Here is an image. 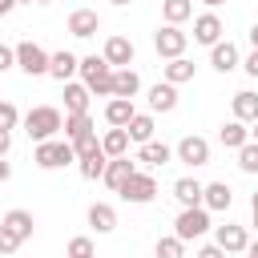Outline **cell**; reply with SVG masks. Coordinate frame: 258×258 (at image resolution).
I'll return each mask as SVG.
<instances>
[{
  "label": "cell",
  "instance_id": "obj_1",
  "mask_svg": "<svg viewBox=\"0 0 258 258\" xmlns=\"http://www.w3.org/2000/svg\"><path fill=\"white\" fill-rule=\"evenodd\" d=\"M24 133L40 145V141H52L56 133H60V125H64V117H60V109H52V105H36V109H28L24 117Z\"/></svg>",
  "mask_w": 258,
  "mask_h": 258
},
{
  "label": "cell",
  "instance_id": "obj_2",
  "mask_svg": "<svg viewBox=\"0 0 258 258\" xmlns=\"http://www.w3.org/2000/svg\"><path fill=\"white\" fill-rule=\"evenodd\" d=\"M81 77H85V89L89 93H97V97H113V69L105 64V56H81V69H77Z\"/></svg>",
  "mask_w": 258,
  "mask_h": 258
},
{
  "label": "cell",
  "instance_id": "obj_3",
  "mask_svg": "<svg viewBox=\"0 0 258 258\" xmlns=\"http://www.w3.org/2000/svg\"><path fill=\"white\" fill-rule=\"evenodd\" d=\"M32 161H36L40 169H64V165L77 161V149H73L64 137H52V141H40V145L32 149Z\"/></svg>",
  "mask_w": 258,
  "mask_h": 258
},
{
  "label": "cell",
  "instance_id": "obj_4",
  "mask_svg": "<svg viewBox=\"0 0 258 258\" xmlns=\"http://www.w3.org/2000/svg\"><path fill=\"white\" fill-rule=\"evenodd\" d=\"M206 230H210V210L206 206H189V210H181L173 218V238H181V242H194Z\"/></svg>",
  "mask_w": 258,
  "mask_h": 258
},
{
  "label": "cell",
  "instance_id": "obj_5",
  "mask_svg": "<svg viewBox=\"0 0 258 258\" xmlns=\"http://www.w3.org/2000/svg\"><path fill=\"white\" fill-rule=\"evenodd\" d=\"M16 69L28 77H48V52L36 40H20L16 44Z\"/></svg>",
  "mask_w": 258,
  "mask_h": 258
},
{
  "label": "cell",
  "instance_id": "obj_6",
  "mask_svg": "<svg viewBox=\"0 0 258 258\" xmlns=\"http://www.w3.org/2000/svg\"><path fill=\"white\" fill-rule=\"evenodd\" d=\"M185 44H189V36H185L181 28H173V24H161V28L153 32V48H157V56H165V60L185 56Z\"/></svg>",
  "mask_w": 258,
  "mask_h": 258
},
{
  "label": "cell",
  "instance_id": "obj_7",
  "mask_svg": "<svg viewBox=\"0 0 258 258\" xmlns=\"http://www.w3.org/2000/svg\"><path fill=\"white\" fill-rule=\"evenodd\" d=\"M117 194H121V202L145 206V202H153V198H157V181H153V173H141V169H137V173L117 189Z\"/></svg>",
  "mask_w": 258,
  "mask_h": 258
},
{
  "label": "cell",
  "instance_id": "obj_8",
  "mask_svg": "<svg viewBox=\"0 0 258 258\" xmlns=\"http://www.w3.org/2000/svg\"><path fill=\"white\" fill-rule=\"evenodd\" d=\"M173 157L177 161H185V165H210V141L206 137H198V133H189V137H181L177 145H173Z\"/></svg>",
  "mask_w": 258,
  "mask_h": 258
},
{
  "label": "cell",
  "instance_id": "obj_9",
  "mask_svg": "<svg viewBox=\"0 0 258 258\" xmlns=\"http://www.w3.org/2000/svg\"><path fill=\"white\" fill-rule=\"evenodd\" d=\"M214 246H222L226 254H246V246H250V234H246V226H234V222H226V226H214Z\"/></svg>",
  "mask_w": 258,
  "mask_h": 258
},
{
  "label": "cell",
  "instance_id": "obj_10",
  "mask_svg": "<svg viewBox=\"0 0 258 258\" xmlns=\"http://www.w3.org/2000/svg\"><path fill=\"white\" fill-rule=\"evenodd\" d=\"M101 56H105V64H109V69H129V64H133V56H137V48H133V40H129V36H109Z\"/></svg>",
  "mask_w": 258,
  "mask_h": 258
},
{
  "label": "cell",
  "instance_id": "obj_11",
  "mask_svg": "<svg viewBox=\"0 0 258 258\" xmlns=\"http://www.w3.org/2000/svg\"><path fill=\"white\" fill-rule=\"evenodd\" d=\"M133 173H137V161H133V157L125 153V157H109V165H105L101 181H105V185H109V189L117 194V189H121V185H125V181H129Z\"/></svg>",
  "mask_w": 258,
  "mask_h": 258
},
{
  "label": "cell",
  "instance_id": "obj_12",
  "mask_svg": "<svg viewBox=\"0 0 258 258\" xmlns=\"http://www.w3.org/2000/svg\"><path fill=\"white\" fill-rule=\"evenodd\" d=\"M97 28H101V16H97L93 8H73V12H69V32H73L77 40L97 36Z\"/></svg>",
  "mask_w": 258,
  "mask_h": 258
},
{
  "label": "cell",
  "instance_id": "obj_13",
  "mask_svg": "<svg viewBox=\"0 0 258 258\" xmlns=\"http://www.w3.org/2000/svg\"><path fill=\"white\" fill-rule=\"evenodd\" d=\"M194 40L214 48V44L222 40V16H218V12H202V16L194 20Z\"/></svg>",
  "mask_w": 258,
  "mask_h": 258
},
{
  "label": "cell",
  "instance_id": "obj_14",
  "mask_svg": "<svg viewBox=\"0 0 258 258\" xmlns=\"http://www.w3.org/2000/svg\"><path fill=\"white\" fill-rule=\"evenodd\" d=\"M77 69H81V60H77L69 48L48 52V77H52V81H60V85H64V81H73V73H77Z\"/></svg>",
  "mask_w": 258,
  "mask_h": 258
},
{
  "label": "cell",
  "instance_id": "obj_15",
  "mask_svg": "<svg viewBox=\"0 0 258 258\" xmlns=\"http://www.w3.org/2000/svg\"><path fill=\"white\" fill-rule=\"evenodd\" d=\"M173 109H177V85L157 81L149 89V113H173Z\"/></svg>",
  "mask_w": 258,
  "mask_h": 258
},
{
  "label": "cell",
  "instance_id": "obj_16",
  "mask_svg": "<svg viewBox=\"0 0 258 258\" xmlns=\"http://www.w3.org/2000/svg\"><path fill=\"white\" fill-rule=\"evenodd\" d=\"M202 206L214 214V210H230L234 206V189L226 185V181H210V185H202Z\"/></svg>",
  "mask_w": 258,
  "mask_h": 258
},
{
  "label": "cell",
  "instance_id": "obj_17",
  "mask_svg": "<svg viewBox=\"0 0 258 258\" xmlns=\"http://www.w3.org/2000/svg\"><path fill=\"white\" fill-rule=\"evenodd\" d=\"M0 226H4V230H8V234H12L16 242H28V238H32V226H36V222H32V214H28V210H8V214L0 218Z\"/></svg>",
  "mask_w": 258,
  "mask_h": 258
},
{
  "label": "cell",
  "instance_id": "obj_18",
  "mask_svg": "<svg viewBox=\"0 0 258 258\" xmlns=\"http://www.w3.org/2000/svg\"><path fill=\"white\" fill-rule=\"evenodd\" d=\"M133 117H137L133 101H125V97H109V105H105V121H109V129H125Z\"/></svg>",
  "mask_w": 258,
  "mask_h": 258
},
{
  "label": "cell",
  "instance_id": "obj_19",
  "mask_svg": "<svg viewBox=\"0 0 258 258\" xmlns=\"http://www.w3.org/2000/svg\"><path fill=\"white\" fill-rule=\"evenodd\" d=\"M64 141L69 145H77V141H85V137H93V117L89 113H64Z\"/></svg>",
  "mask_w": 258,
  "mask_h": 258
},
{
  "label": "cell",
  "instance_id": "obj_20",
  "mask_svg": "<svg viewBox=\"0 0 258 258\" xmlns=\"http://www.w3.org/2000/svg\"><path fill=\"white\" fill-rule=\"evenodd\" d=\"M230 109H234V121H242V125H254V121H258V93H250V89L234 93Z\"/></svg>",
  "mask_w": 258,
  "mask_h": 258
},
{
  "label": "cell",
  "instance_id": "obj_21",
  "mask_svg": "<svg viewBox=\"0 0 258 258\" xmlns=\"http://www.w3.org/2000/svg\"><path fill=\"white\" fill-rule=\"evenodd\" d=\"M210 64H214L218 73H234V69H238V44H234V40H218V44L210 48Z\"/></svg>",
  "mask_w": 258,
  "mask_h": 258
},
{
  "label": "cell",
  "instance_id": "obj_22",
  "mask_svg": "<svg viewBox=\"0 0 258 258\" xmlns=\"http://www.w3.org/2000/svg\"><path fill=\"white\" fill-rule=\"evenodd\" d=\"M89 226H93L97 234H113V230H117V210H113L109 202H93V206H89Z\"/></svg>",
  "mask_w": 258,
  "mask_h": 258
},
{
  "label": "cell",
  "instance_id": "obj_23",
  "mask_svg": "<svg viewBox=\"0 0 258 258\" xmlns=\"http://www.w3.org/2000/svg\"><path fill=\"white\" fill-rule=\"evenodd\" d=\"M137 93H141V77H137L133 69H113V97L133 101Z\"/></svg>",
  "mask_w": 258,
  "mask_h": 258
},
{
  "label": "cell",
  "instance_id": "obj_24",
  "mask_svg": "<svg viewBox=\"0 0 258 258\" xmlns=\"http://www.w3.org/2000/svg\"><path fill=\"white\" fill-rule=\"evenodd\" d=\"M173 198H177L181 210L202 206V181H198V177H177V181H173Z\"/></svg>",
  "mask_w": 258,
  "mask_h": 258
},
{
  "label": "cell",
  "instance_id": "obj_25",
  "mask_svg": "<svg viewBox=\"0 0 258 258\" xmlns=\"http://www.w3.org/2000/svg\"><path fill=\"white\" fill-rule=\"evenodd\" d=\"M133 161H145V165H169V161H173V149H169L165 141H145V145L137 149Z\"/></svg>",
  "mask_w": 258,
  "mask_h": 258
},
{
  "label": "cell",
  "instance_id": "obj_26",
  "mask_svg": "<svg viewBox=\"0 0 258 258\" xmlns=\"http://www.w3.org/2000/svg\"><path fill=\"white\" fill-rule=\"evenodd\" d=\"M89 89L77 81H64V113H89Z\"/></svg>",
  "mask_w": 258,
  "mask_h": 258
},
{
  "label": "cell",
  "instance_id": "obj_27",
  "mask_svg": "<svg viewBox=\"0 0 258 258\" xmlns=\"http://www.w3.org/2000/svg\"><path fill=\"white\" fill-rule=\"evenodd\" d=\"M218 141H222L226 149H242V145L250 141V129H246L242 121H234V117H230V121H226V125L218 129Z\"/></svg>",
  "mask_w": 258,
  "mask_h": 258
},
{
  "label": "cell",
  "instance_id": "obj_28",
  "mask_svg": "<svg viewBox=\"0 0 258 258\" xmlns=\"http://www.w3.org/2000/svg\"><path fill=\"white\" fill-rule=\"evenodd\" d=\"M77 161H81V177H85V181H97V177L105 173V165H109V157H105V149H101V145H97L93 153H81Z\"/></svg>",
  "mask_w": 258,
  "mask_h": 258
},
{
  "label": "cell",
  "instance_id": "obj_29",
  "mask_svg": "<svg viewBox=\"0 0 258 258\" xmlns=\"http://www.w3.org/2000/svg\"><path fill=\"white\" fill-rule=\"evenodd\" d=\"M161 73H165V81H169V85H185V81H194L198 64H194L189 56H177V60H169V64H165Z\"/></svg>",
  "mask_w": 258,
  "mask_h": 258
},
{
  "label": "cell",
  "instance_id": "obj_30",
  "mask_svg": "<svg viewBox=\"0 0 258 258\" xmlns=\"http://www.w3.org/2000/svg\"><path fill=\"white\" fill-rule=\"evenodd\" d=\"M153 113H137L129 125H125V133H129V141H137V145H145V141H153Z\"/></svg>",
  "mask_w": 258,
  "mask_h": 258
},
{
  "label": "cell",
  "instance_id": "obj_31",
  "mask_svg": "<svg viewBox=\"0 0 258 258\" xmlns=\"http://www.w3.org/2000/svg\"><path fill=\"white\" fill-rule=\"evenodd\" d=\"M161 16H165V24L177 28L194 16V0H161Z\"/></svg>",
  "mask_w": 258,
  "mask_h": 258
},
{
  "label": "cell",
  "instance_id": "obj_32",
  "mask_svg": "<svg viewBox=\"0 0 258 258\" xmlns=\"http://www.w3.org/2000/svg\"><path fill=\"white\" fill-rule=\"evenodd\" d=\"M101 149H105V157H125L129 153V133L125 129H109L101 137Z\"/></svg>",
  "mask_w": 258,
  "mask_h": 258
},
{
  "label": "cell",
  "instance_id": "obj_33",
  "mask_svg": "<svg viewBox=\"0 0 258 258\" xmlns=\"http://www.w3.org/2000/svg\"><path fill=\"white\" fill-rule=\"evenodd\" d=\"M153 254H157V258H181V254H185V242L173 238V234H165V238H157Z\"/></svg>",
  "mask_w": 258,
  "mask_h": 258
},
{
  "label": "cell",
  "instance_id": "obj_34",
  "mask_svg": "<svg viewBox=\"0 0 258 258\" xmlns=\"http://www.w3.org/2000/svg\"><path fill=\"white\" fill-rule=\"evenodd\" d=\"M64 258H97V250H93V238L77 234V238L64 246Z\"/></svg>",
  "mask_w": 258,
  "mask_h": 258
},
{
  "label": "cell",
  "instance_id": "obj_35",
  "mask_svg": "<svg viewBox=\"0 0 258 258\" xmlns=\"http://www.w3.org/2000/svg\"><path fill=\"white\" fill-rule=\"evenodd\" d=\"M238 169L242 173H258V141H246L238 149Z\"/></svg>",
  "mask_w": 258,
  "mask_h": 258
},
{
  "label": "cell",
  "instance_id": "obj_36",
  "mask_svg": "<svg viewBox=\"0 0 258 258\" xmlns=\"http://www.w3.org/2000/svg\"><path fill=\"white\" fill-rule=\"evenodd\" d=\"M16 125H20V109H16L12 101H0V129H8V133H12Z\"/></svg>",
  "mask_w": 258,
  "mask_h": 258
},
{
  "label": "cell",
  "instance_id": "obj_37",
  "mask_svg": "<svg viewBox=\"0 0 258 258\" xmlns=\"http://www.w3.org/2000/svg\"><path fill=\"white\" fill-rule=\"evenodd\" d=\"M16 250H20V242H16V238L0 226V254H16Z\"/></svg>",
  "mask_w": 258,
  "mask_h": 258
},
{
  "label": "cell",
  "instance_id": "obj_38",
  "mask_svg": "<svg viewBox=\"0 0 258 258\" xmlns=\"http://www.w3.org/2000/svg\"><path fill=\"white\" fill-rule=\"evenodd\" d=\"M16 64V48H8V44H0V73H8Z\"/></svg>",
  "mask_w": 258,
  "mask_h": 258
},
{
  "label": "cell",
  "instance_id": "obj_39",
  "mask_svg": "<svg viewBox=\"0 0 258 258\" xmlns=\"http://www.w3.org/2000/svg\"><path fill=\"white\" fill-rule=\"evenodd\" d=\"M242 69H246V73L258 81V48H250V56H246V64H242Z\"/></svg>",
  "mask_w": 258,
  "mask_h": 258
},
{
  "label": "cell",
  "instance_id": "obj_40",
  "mask_svg": "<svg viewBox=\"0 0 258 258\" xmlns=\"http://www.w3.org/2000/svg\"><path fill=\"white\" fill-rule=\"evenodd\" d=\"M194 258H226V250H222V246H202Z\"/></svg>",
  "mask_w": 258,
  "mask_h": 258
},
{
  "label": "cell",
  "instance_id": "obj_41",
  "mask_svg": "<svg viewBox=\"0 0 258 258\" xmlns=\"http://www.w3.org/2000/svg\"><path fill=\"white\" fill-rule=\"evenodd\" d=\"M8 149H12V133L0 129V157H8Z\"/></svg>",
  "mask_w": 258,
  "mask_h": 258
},
{
  "label": "cell",
  "instance_id": "obj_42",
  "mask_svg": "<svg viewBox=\"0 0 258 258\" xmlns=\"http://www.w3.org/2000/svg\"><path fill=\"white\" fill-rule=\"evenodd\" d=\"M8 177H12V165H8L4 157H0V181H8Z\"/></svg>",
  "mask_w": 258,
  "mask_h": 258
},
{
  "label": "cell",
  "instance_id": "obj_43",
  "mask_svg": "<svg viewBox=\"0 0 258 258\" xmlns=\"http://www.w3.org/2000/svg\"><path fill=\"white\" fill-rule=\"evenodd\" d=\"M12 8H16V0H0V16H8Z\"/></svg>",
  "mask_w": 258,
  "mask_h": 258
},
{
  "label": "cell",
  "instance_id": "obj_44",
  "mask_svg": "<svg viewBox=\"0 0 258 258\" xmlns=\"http://www.w3.org/2000/svg\"><path fill=\"white\" fill-rule=\"evenodd\" d=\"M250 48H258V24H250Z\"/></svg>",
  "mask_w": 258,
  "mask_h": 258
},
{
  "label": "cell",
  "instance_id": "obj_45",
  "mask_svg": "<svg viewBox=\"0 0 258 258\" xmlns=\"http://www.w3.org/2000/svg\"><path fill=\"white\" fill-rule=\"evenodd\" d=\"M246 258H258V242H250V246H246Z\"/></svg>",
  "mask_w": 258,
  "mask_h": 258
},
{
  "label": "cell",
  "instance_id": "obj_46",
  "mask_svg": "<svg viewBox=\"0 0 258 258\" xmlns=\"http://www.w3.org/2000/svg\"><path fill=\"white\" fill-rule=\"evenodd\" d=\"M250 214H258V189H254V198H250Z\"/></svg>",
  "mask_w": 258,
  "mask_h": 258
},
{
  "label": "cell",
  "instance_id": "obj_47",
  "mask_svg": "<svg viewBox=\"0 0 258 258\" xmlns=\"http://www.w3.org/2000/svg\"><path fill=\"white\" fill-rule=\"evenodd\" d=\"M202 4H206V8H218V4H226V0H202Z\"/></svg>",
  "mask_w": 258,
  "mask_h": 258
},
{
  "label": "cell",
  "instance_id": "obj_48",
  "mask_svg": "<svg viewBox=\"0 0 258 258\" xmlns=\"http://www.w3.org/2000/svg\"><path fill=\"white\" fill-rule=\"evenodd\" d=\"M109 4H117V8H125V4H133V0H109Z\"/></svg>",
  "mask_w": 258,
  "mask_h": 258
},
{
  "label": "cell",
  "instance_id": "obj_49",
  "mask_svg": "<svg viewBox=\"0 0 258 258\" xmlns=\"http://www.w3.org/2000/svg\"><path fill=\"white\" fill-rule=\"evenodd\" d=\"M250 141H258V121H254V129H250Z\"/></svg>",
  "mask_w": 258,
  "mask_h": 258
},
{
  "label": "cell",
  "instance_id": "obj_50",
  "mask_svg": "<svg viewBox=\"0 0 258 258\" xmlns=\"http://www.w3.org/2000/svg\"><path fill=\"white\" fill-rule=\"evenodd\" d=\"M254 230H258V214H254Z\"/></svg>",
  "mask_w": 258,
  "mask_h": 258
},
{
  "label": "cell",
  "instance_id": "obj_51",
  "mask_svg": "<svg viewBox=\"0 0 258 258\" xmlns=\"http://www.w3.org/2000/svg\"><path fill=\"white\" fill-rule=\"evenodd\" d=\"M16 4H32V0H16Z\"/></svg>",
  "mask_w": 258,
  "mask_h": 258
},
{
  "label": "cell",
  "instance_id": "obj_52",
  "mask_svg": "<svg viewBox=\"0 0 258 258\" xmlns=\"http://www.w3.org/2000/svg\"><path fill=\"white\" fill-rule=\"evenodd\" d=\"M44 4H52V0H44Z\"/></svg>",
  "mask_w": 258,
  "mask_h": 258
}]
</instances>
